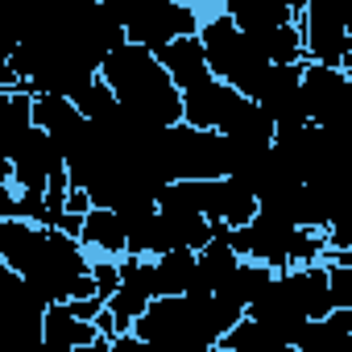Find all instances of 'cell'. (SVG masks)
<instances>
[{
    "label": "cell",
    "mask_w": 352,
    "mask_h": 352,
    "mask_svg": "<svg viewBox=\"0 0 352 352\" xmlns=\"http://www.w3.org/2000/svg\"><path fill=\"white\" fill-rule=\"evenodd\" d=\"M96 75L112 87L120 108L145 116L149 124L183 120V96H179V87H174V79L166 75V67L157 63L153 50H145L137 42H120L116 50H108L100 58Z\"/></svg>",
    "instance_id": "1"
},
{
    "label": "cell",
    "mask_w": 352,
    "mask_h": 352,
    "mask_svg": "<svg viewBox=\"0 0 352 352\" xmlns=\"http://www.w3.org/2000/svg\"><path fill=\"white\" fill-rule=\"evenodd\" d=\"M232 249L249 261H261L270 270H290V265H307V261H323L327 253V236L323 228H302L290 224L265 208H257L245 224H236L228 232Z\"/></svg>",
    "instance_id": "2"
},
{
    "label": "cell",
    "mask_w": 352,
    "mask_h": 352,
    "mask_svg": "<svg viewBox=\"0 0 352 352\" xmlns=\"http://www.w3.org/2000/svg\"><path fill=\"white\" fill-rule=\"evenodd\" d=\"M195 34H199L208 71H212L216 79H224L228 87H236L245 100H253L257 87H261V79H265V71H270V63H265V54L249 42V34H245L232 17H224V13L199 21Z\"/></svg>",
    "instance_id": "3"
},
{
    "label": "cell",
    "mask_w": 352,
    "mask_h": 352,
    "mask_svg": "<svg viewBox=\"0 0 352 352\" xmlns=\"http://www.w3.org/2000/svg\"><path fill=\"white\" fill-rule=\"evenodd\" d=\"M104 5L124 25V42H137L153 54L166 42L199 30V13L183 0H104Z\"/></svg>",
    "instance_id": "4"
},
{
    "label": "cell",
    "mask_w": 352,
    "mask_h": 352,
    "mask_svg": "<svg viewBox=\"0 0 352 352\" xmlns=\"http://www.w3.org/2000/svg\"><path fill=\"white\" fill-rule=\"evenodd\" d=\"M87 249L79 245V236L63 232V228H46L42 232V245L34 253V261L21 270V278L38 290V298L50 307V302H67L71 290H75V278L87 274Z\"/></svg>",
    "instance_id": "5"
},
{
    "label": "cell",
    "mask_w": 352,
    "mask_h": 352,
    "mask_svg": "<svg viewBox=\"0 0 352 352\" xmlns=\"http://www.w3.org/2000/svg\"><path fill=\"white\" fill-rule=\"evenodd\" d=\"M302 58L352 71V0H307L298 13Z\"/></svg>",
    "instance_id": "6"
},
{
    "label": "cell",
    "mask_w": 352,
    "mask_h": 352,
    "mask_svg": "<svg viewBox=\"0 0 352 352\" xmlns=\"http://www.w3.org/2000/svg\"><path fill=\"white\" fill-rule=\"evenodd\" d=\"M302 112L311 124L319 129H340L348 116V100H352V79L344 67H323L302 58Z\"/></svg>",
    "instance_id": "7"
},
{
    "label": "cell",
    "mask_w": 352,
    "mask_h": 352,
    "mask_svg": "<svg viewBox=\"0 0 352 352\" xmlns=\"http://www.w3.org/2000/svg\"><path fill=\"white\" fill-rule=\"evenodd\" d=\"M302 63H270L253 104L274 120V129H294L307 120L302 112Z\"/></svg>",
    "instance_id": "8"
},
{
    "label": "cell",
    "mask_w": 352,
    "mask_h": 352,
    "mask_svg": "<svg viewBox=\"0 0 352 352\" xmlns=\"http://www.w3.org/2000/svg\"><path fill=\"white\" fill-rule=\"evenodd\" d=\"M34 124L46 129V137L58 145V153H75L96 137V124L75 108L71 96H54V91H34Z\"/></svg>",
    "instance_id": "9"
},
{
    "label": "cell",
    "mask_w": 352,
    "mask_h": 352,
    "mask_svg": "<svg viewBox=\"0 0 352 352\" xmlns=\"http://www.w3.org/2000/svg\"><path fill=\"white\" fill-rule=\"evenodd\" d=\"M245 315L249 319H257V323H265L286 348L294 344V336H298V327L307 323V315H302V307H298V298H294V290H290V278H286V270H274V278L261 286V294L245 307Z\"/></svg>",
    "instance_id": "10"
},
{
    "label": "cell",
    "mask_w": 352,
    "mask_h": 352,
    "mask_svg": "<svg viewBox=\"0 0 352 352\" xmlns=\"http://www.w3.org/2000/svg\"><path fill=\"white\" fill-rule=\"evenodd\" d=\"M241 104H245V96L236 87H228L224 79L208 75L204 83H195V87L183 91V120L191 129H216V133H224V124L241 112Z\"/></svg>",
    "instance_id": "11"
},
{
    "label": "cell",
    "mask_w": 352,
    "mask_h": 352,
    "mask_svg": "<svg viewBox=\"0 0 352 352\" xmlns=\"http://www.w3.org/2000/svg\"><path fill=\"white\" fill-rule=\"evenodd\" d=\"M149 298H153V261L124 253V257H120V282H116V290L104 298V307H108L112 319H116V331H129V323L145 311Z\"/></svg>",
    "instance_id": "12"
},
{
    "label": "cell",
    "mask_w": 352,
    "mask_h": 352,
    "mask_svg": "<svg viewBox=\"0 0 352 352\" xmlns=\"http://www.w3.org/2000/svg\"><path fill=\"white\" fill-rule=\"evenodd\" d=\"M13 187L17 191H46V183H50V174L54 170H63V153H58V145L46 137V129H30L25 137H21V145L13 149Z\"/></svg>",
    "instance_id": "13"
},
{
    "label": "cell",
    "mask_w": 352,
    "mask_h": 352,
    "mask_svg": "<svg viewBox=\"0 0 352 352\" xmlns=\"http://www.w3.org/2000/svg\"><path fill=\"white\" fill-rule=\"evenodd\" d=\"M257 212V195L245 179L236 174H220V179H208V204H204V216L216 220V224H245L249 216Z\"/></svg>",
    "instance_id": "14"
},
{
    "label": "cell",
    "mask_w": 352,
    "mask_h": 352,
    "mask_svg": "<svg viewBox=\"0 0 352 352\" xmlns=\"http://www.w3.org/2000/svg\"><path fill=\"white\" fill-rule=\"evenodd\" d=\"M100 340L91 319H79L67 302H50L42 311V344L54 352H75V348H91Z\"/></svg>",
    "instance_id": "15"
},
{
    "label": "cell",
    "mask_w": 352,
    "mask_h": 352,
    "mask_svg": "<svg viewBox=\"0 0 352 352\" xmlns=\"http://www.w3.org/2000/svg\"><path fill=\"white\" fill-rule=\"evenodd\" d=\"M157 63L166 67V75L174 79V87H179V96L195 83H204L212 71H208V58H204V46H199V34H183L174 38L157 50Z\"/></svg>",
    "instance_id": "16"
},
{
    "label": "cell",
    "mask_w": 352,
    "mask_h": 352,
    "mask_svg": "<svg viewBox=\"0 0 352 352\" xmlns=\"http://www.w3.org/2000/svg\"><path fill=\"white\" fill-rule=\"evenodd\" d=\"M79 245L96 257H124V220L112 208L91 204L79 220Z\"/></svg>",
    "instance_id": "17"
},
{
    "label": "cell",
    "mask_w": 352,
    "mask_h": 352,
    "mask_svg": "<svg viewBox=\"0 0 352 352\" xmlns=\"http://www.w3.org/2000/svg\"><path fill=\"white\" fill-rule=\"evenodd\" d=\"M307 0H224V17H232L245 34L265 30V25H282V21H298Z\"/></svg>",
    "instance_id": "18"
},
{
    "label": "cell",
    "mask_w": 352,
    "mask_h": 352,
    "mask_svg": "<svg viewBox=\"0 0 352 352\" xmlns=\"http://www.w3.org/2000/svg\"><path fill=\"white\" fill-rule=\"evenodd\" d=\"M153 261V294H195V249H166Z\"/></svg>",
    "instance_id": "19"
},
{
    "label": "cell",
    "mask_w": 352,
    "mask_h": 352,
    "mask_svg": "<svg viewBox=\"0 0 352 352\" xmlns=\"http://www.w3.org/2000/svg\"><path fill=\"white\" fill-rule=\"evenodd\" d=\"M34 129V96L25 87L0 96V157H13L21 137Z\"/></svg>",
    "instance_id": "20"
},
{
    "label": "cell",
    "mask_w": 352,
    "mask_h": 352,
    "mask_svg": "<svg viewBox=\"0 0 352 352\" xmlns=\"http://www.w3.org/2000/svg\"><path fill=\"white\" fill-rule=\"evenodd\" d=\"M249 42L265 54V63H302V34H298V21H282V25L253 30Z\"/></svg>",
    "instance_id": "21"
},
{
    "label": "cell",
    "mask_w": 352,
    "mask_h": 352,
    "mask_svg": "<svg viewBox=\"0 0 352 352\" xmlns=\"http://www.w3.org/2000/svg\"><path fill=\"white\" fill-rule=\"evenodd\" d=\"M224 137H228L232 145H241V149H265V145L274 141V120H270L253 100H245L241 112L224 124Z\"/></svg>",
    "instance_id": "22"
},
{
    "label": "cell",
    "mask_w": 352,
    "mask_h": 352,
    "mask_svg": "<svg viewBox=\"0 0 352 352\" xmlns=\"http://www.w3.org/2000/svg\"><path fill=\"white\" fill-rule=\"evenodd\" d=\"M270 278H274V270H270V265L241 257V261H236V270H232V274H228V278L216 286V294H224L228 302H236V307L245 311V307H249V302L261 294V286H265Z\"/></svg>",
    "instance_id": "23"
},
{
    "label": "cell",
    "mask_w": 352,
    "mask_h": 352,
    "mask_svg": "<svg viewBox=\"0 0 352 352\" xmlns=\"http://www.w3.org/2000/svg\"><path fill=\"white\" fill-rule=\"evenodd\" d=\"M216 348H224V352H286V344H282L265 323H257V319H249V315H241V319L220 336Z\"/></svg>",
    "instance_id": "24"
},
{
    "label": "cell",
    "mask_w": 352,
    "mask_h": 352,
    "mask_svg": "<svg viewBox=\"0 0 352 352\" xmlns=\"http://www.w3.org/2000/svg\"><path fill=\"white\" fill-rule=\"evenodd\" d=\"M157 212H162L170 249H199L212 236V220L199 212H166V208H157Z\"/></svg>",
    "instance_id": "25"
},
{
    "label": "cell",
    "mask_w": 352,
    "mask_h": 352,
    "mask_svg": "<svg viewBox=\"0 0 352 352\" xmlns=\"http://www.w3.org/2000/svg\"><path fill=\"white\" fill-rule=\"evenodd\" d=\"M208 204V179H170L157 187V208L166 212H199Z\"/></svg>",
    "instance_id": "26"
},
{
    "label": "cell",
    "mask_w": 352,
    "mask_h": 352,
    "mask_svg": "<svg viewBox=\"0 0 352 352\" xmlns=\"http://www.w3.org/2000/svg\"><path fill=\"white\" fill-rule=\"evenodd\" d=\"M21 216V191L13 183H0V220H13Z\"/></svg>",
    "instance_id": "27"
},
{
    "label": "cell",
    "mask_w": 352,
    "mask_h": 352,
    "mask_svg": "<svg viewBox=\"0 0 352 352\" xmlns=\"http://www.w3.org/2000/svg\"><path fill=\"white\" fill-rule=\"evenodd\" d=\"M0 183H13V162L0 157Z\"/></svg>",
    "instance_id": "28"
}]
</instances>
